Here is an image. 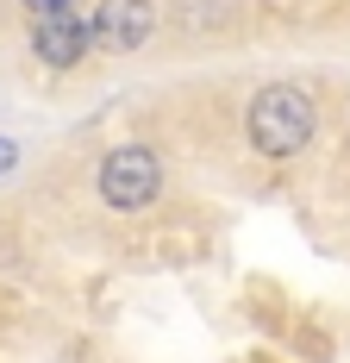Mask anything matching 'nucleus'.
I'll use <instances>...</instances> for the list:
<instances>
[{
	"label": "nucleus",
	"instance_id": "20e7f679",
	"mask_svg": "<svg viewBox=\"0 0 350 363\" xmlns=\"http://www.w3.org/2000/svg\"><path fill=\"white\" fill-rule=\"evenodd\" d=\"M32 50H38V63H50V69H75V63L94 50V32H88V19H75V13L32 19Z\"/></svg>",
	"mask_w": 350,
	"mask_h": 363
},
{
	"label": "nucleus",
	"instance_id": "7ed1b4c3",
	"mask_svg": "<svg viewBox=\"0 0 350 363\" xmlns=\"http://www.w3.org/2000/svg\"><path fill=\"white\" fill-rule=\"evenodd\" d=\"M88 32H94V44L101 50H138V44H150V32H157V13H150V0H101L94 6V19H88Z\"/></svg>",
	"mask_w": 350,
	"mask_h": 363
},
{
	"label": "nucleus",
	"instance_id": "39448f33",
	"mask_svg": "<svg viewBox=\"0 0 350 363\" xmlns=\"http://www.w3.org/2000/svg\"><path fill=\"white\" fill-rule=\"evenodd\" d=\"M75 0H26V13H32V19H57V13H69Z\"/></svg>",
	"mask_w": 350,
	"mask_h": 363
},
{
	"label": "nucleus",
	"instance_id": "f03ea898",
	"mask_svg": "<svg viewBox=\"0 0 350 363\" xmlns=\"http://www.w3.org/2000/svg\"><path fill=\"white\" fill-rule=\"evenodd\" d=\"M101 201L113 213H144L157 194H163V157L150 145H119L113 157L101 163Z\"/></svg>",
	"mask_w": 350,
	"mask_h": 363
},
{
	"label": "nucleus",
	"instance_id": "f257e3e1",
	"mask_svg": "<svg viewBox=\"0 0 350 363\" xmlns=\"http://www.w3.org/2000/svg\"><path fill=\"white\" fill-rule=\"evenodd\" d=\"M244 132H250V150L256 157H269V163H288V157H300V150L313 145L319 132V107L307 88H294V82H269L244 113Z\"/></svg>",
	"mask_w": 350,
	"mask_h": 363
},
{
	"label": "nucleus",
	"instance_id": "423d86ee",
	"mask_svg": "<svg viewBox=\"0 0 350 363\" xmlns=\"http://www.w3.org/2000/svg\"><path fill=\"white\" fill-rule=\"evenodd\" d=\"M13 163H19V145H13V138H0V176H6Z\"/></svg>",
	"mask_w": 350,
	"mask_h": 363
}]
</instances>
